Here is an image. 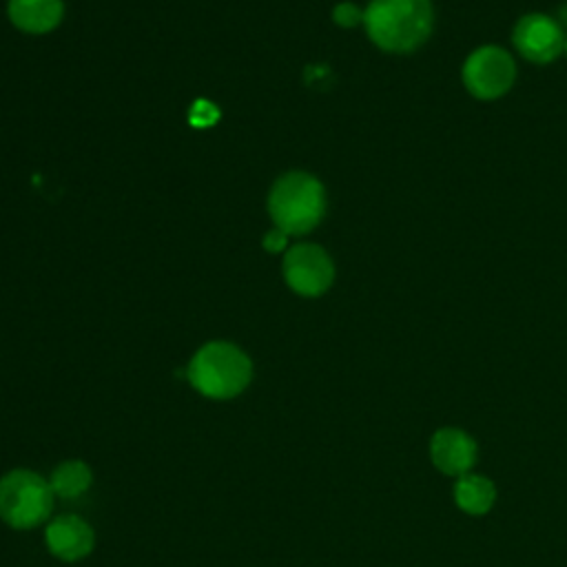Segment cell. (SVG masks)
I'll list each match as a JSON object with an SVG mask.
<instances>
[{
	"mask_svg": "<svg viewBox=\"0 0 567 567\" xmlns=\"http://www.w3.org/2000/svg\"><path fill=\"white\" fill-rule=\"evenodd\" d=\"M217 117H219V111H217V106H215L213 102H208V100H197V102H193V106H190V111H188V122H190L193 126H197V128H206V126L215 124Z\"/></svg>",
	"mask_w": 567,
	"mask_h": 567,
	"instance_id": "4fadbf2b",
	"label": "cell"
},
{
	"mask_svg": "<svg viewBox=\"0 0 567 567\" xmlns=\"http://www.w3.org/2000/svg\"><path fill=\"white\" fill-rule=\"evenodd\" d=\"M454 501L470 516L487 514L496 501L494 483L483 474H463L454 483Z\"/></svg>",
	"mask_w": 567,
	"mask_h": 567,
	"instance_id": "8fae6325",
	"label": "cell"
},
{
	"mask_svg": "<svg viewBox=\"0 0 567 567\" xmlns=\"http://www.w3.org/2000/svg\"><path fill=\"white\" fill-rule=\"evenodd\" d=\"M268 213L275 226L288 235L310 233L326 215V190L310 173H286L270 190Z\"/></svg>",
	"mask_w": 567,
	"mask_h": 567,
	"instance_id": "3957f363",
	"label": "cell"
},
{
	"mask_svg": "<svg viewBox=\"0 0 567 567\" xmlns=\"http://www.w3.org/2000/svg\"><path fill=\"white\" fill-rule=\"evenodd\" d=\"M430 456L439 472L458 478L472 470L476 461V443L458 427H441L430 439Z\"/></svg>",
	"mask_w": 567,
	"mask_h": 567,
	"instance_id": "9c48e42d",
	"label": "cell"
},
{
	"mask_svg": "<svg viewBox=\"0 0 567 567\" xmlns=\"http://www.w3.org/2000/svg\"><path fill=\"white\" fill-rule=\"evenodd\" d=\"M514 55L498 44L476 47L461 66L465 91L478 102H494L507 95L516 82Z\"/></svg>",
	"mask_w": 567,
	"mask_h": 567,
	"instance_id": "5b68a950",
	"label": "cell"
},
{
	"mask_svg": "<svg viewBox=\"0 0 567 567\" xmlns=\"http://www.w3.org/2000/svg\"><path fill=\"white\" fill-rule=\"evenodd\" d=\"M186 379L199 394L224 401L248 388L252 363L237 346L228 341H210L193 354L186 368Z\"/></svg>",
	"mask_w": 567,
	"mask_h": 567,
	"instance_id": "7a4b0ae2",
	"label": "cell"
},
{
	"mask_svg": "<svg viewBox=\"0 0 567 567\" xmlns=\"http://www.w3.org/2000/svg\"><path fill=\"white\" fill-rule=\"evenodd\" d=\"M565 27L560 20L532 11L520 16L512 27V44L516 53L538 66L556 62L565 53Z\"/></svg>",
	"mask_w": 567,
	"mask_h": 567,
	"instance_id": "8992f818",
	"label": "cell"
},
{
	"mask_svg": "<svg viewBox=\"0 0 567 567\" xmlns=\"http://www.w3.org/2000/svg\"><path fill=\"white\" fill-rule=\"evenodd\" d=\"M49 481L31 470H11L0 478V518L13 529L44 523L53 509Z\"/></svg>",
	"mask_w": 567,
	"mask_h": 567,
	"instance_id": "277c9868",
	"label": "cell"
},
{
	"mask_svg": "<svg viewBox=\"0 0 567 567\" xmlns=\"http://www.w3.org/2000/svg\"><path fill=\"white\" fill-rule=\"evenodd\" d=\"M286 244H288V233H284L277 226L270 233H266V237H264V248L268 252H279V250L286 248Z\"/></svg>",
	"mask_w": 567,
	"mask_h": 567,
	"instance_id": "9a60e30c",
	"label": "cell"
},
{
	"mask_svg": "<svg viewBox=\"0 0 567 567\" xmlns=\"http://www.w3.org/2000/svg\"><path fill=\"white\" fill-rule=\"evenodd\" d=\"M91 483H93L91 467L78 458L60 463L49 478L53 496H60V498H78L91 487Z\"/></svg>",
	"mask_w": 567,
	"mask_h": 567,
	"instance_id": "7c38bea8",
	"label": "cell"
},
{
	"mask_svg": "<svg viewBox=\"0 0 567 567\" xmlns=\"http://www.w3.org/2000/svg\"><path fill=\"white\" fill-rule=\"evenodd\" d=\"M44 543L55 558L64 563H75L91 554L95 545V534L84 518L73 514H62L47 525Z\"/></svg>",
	"mask_w": 567,
	"mask_h": 567,
	"instance_id": "ba28073f",
	"label": "cell"
},
{
	"mask_svg": "<svg viewBox=\"0 0 567 567\" xmlns=\"http://www.w3.org/2000/svg\"><path fill=\"white\" fill-rule=\"evenodd\" d=\"M286 284L301 297H319L334 281V264L317 244H297L284 257Z\"/></svg>",
	"mask_w": 567,
	"mask_h": 567,
	"instance_id": "52a82bcc",
	"label": "cell"
},
{
	"mask_svg": "<svg viewBox=\"0 0 567 567\" xmlns=\"http://www.w3.org/2000/svg\"><path fill=\"white\" fill-rule=\"evenodd\" d=\"M563 55H565V58H567V40H565V53H563Z\"/></svg>",
	"mask_w": 567,
	"mask_h": 567,
	"instance_id": "2e32d148",
	"label": "cell"
},
{
	"mask_svg": "<svg viewBox=\"0 0 567 567\" xmlns=\"http://www.w3.org/2000/svg\"><path fill=\"white\" fill-rule=\"evenodd\" d=\"M62 0H9L11 22L27 33H47L62 20Z\"/></svg>",
	"mask_w": 567,
	"mask_h": 567,
	"instance_id": "30bf717a",
	"label": "cell"
},
{
	"mask_svg": "<svg viewBox=\"0 0 567 567\" xmlns=\"http://www.w3.org/2000/svg\"><path fill=\"white\" fill-rule=\"evenodd\" d=\"M332 20L343 29H352L357 24H363V9L354 2H339L332 9Z\"/></svg>",
	"mask_w": 567,
	"mask_h": 567,
	"instance_id": "5bb4252c",
	"label": "cell"
},
{
	"mask_svg": "<svg viewBox=\"0 0 567 567\" xmlns=\"http://www.w3.org/2000/svg\"><path fill=\"white\" fill-rule=\"evenodd\" d=\"M370 42L394 55L419 51L434 31L432 0H370L363 9Z\"/></svg>",
	"mask_w": 567,
	"mask_h": 567,
	"instance_id": "6da1fadb",
	"label": "cell"
}]
</instances>
